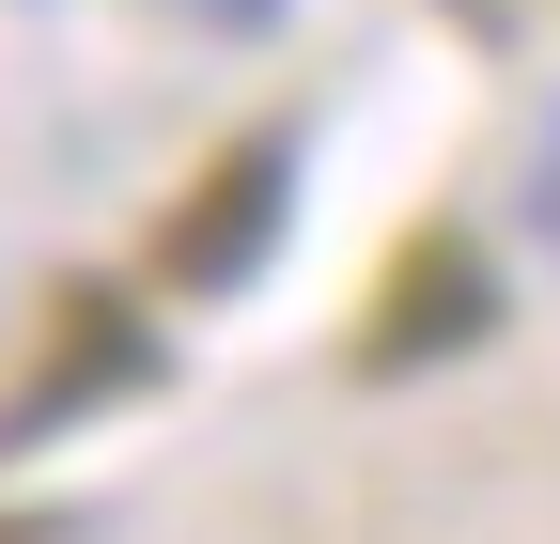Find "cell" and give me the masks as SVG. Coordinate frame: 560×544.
<instances>
[{
    "label": "cell",
    "instance_id": "obj_1",
    "mask_svg": "<svg viewBox=\"0 0 560 544\" xmlns=\"http://www.w3.org/2000/svg\"><path fill=\"white\" fill-rule=\"evenodd\" d=\"M482 327H499V281H482V249H405L389 311L359 327V374H420V358L482 343Z\"/></svg>",
    "mask_w": 560,
    "mask_h": 544
},
{
    "label": "cell",
    "instance_id": "obj_2",
    "mask_svg": "<svg viewBox=\"0 0 560 544\" xmlns=\"http://www.w3.org/2000/svg\"><path fill=\"white\" fill-rule=\"evenodd\" d=\"M265 234H280V141H234L202 172V202L172 218V281H249Z\"/></svg>",
    "mask_w": 560,
    "mask_h": 544
}]
</instances>
